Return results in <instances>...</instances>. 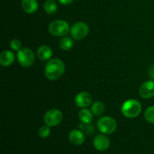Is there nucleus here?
<instances>
[{"label": "nucleus", "mask_w": 154, "mask_h": 154, "mask_svg": "<svg viewBox=\"0 0 154 154\" xmlns=\"http://www.w3.org/2000/svg\"><path fill=\"white\" fill-rule=\"evenodd\" d=\"M17 57L19 64L23 67H30L35 62V54L29 48H21L18 51Z\"/></svg>", "instance_id": "nucleus-4"}, {"label": "nucleus", "mask_w": 154, "mask_h": 154, "mask_svg": "<svg viewBox=\"0 0 154 154\" xmlns=\"http://www.w3.org/2000/svg\"><path fill=\"white\" fill-rule=\"evenodd\" d=\"M50 135H51V129H50V126H48V125H46V126H42L39 129L38 135L42 138H48Z\"/></svg>", "instance_id": "nucleus-20"}, {"label": "nucleus", "mask_w": 154, "mask_h": 154, "mask_svg": "<svg viewBox=\"0 0 154 154\" xmlns=\"http://www.w3.org/2000/svg\"><path fill=\"white\" fill-rule=\"evenodd\" d=\"M123 115L128 118H134L141 114V105L135 99H129L123 104L121 108Z\"/></svg>", "instance_id": "nucleus-2"}, {"label": "nucleus", "mask_w": 154, "mask_h": 154, "mask_svg": "<svg viewBox=\"0 0 154 154\" xmlns=\"http://www.w3.org/2000/svg\"><path fill=\"white\" fill-rule=\"evenodd\" d=\"M72 37L75 40L84 38L89 33V26L86 23L77 22L72 25L70 29Z\"/></svg>", "instance_id": "nucleus-6"}, {"label": "nucleus", "mask_w": 154, "mask_h": 154, "mask_svg": "<svg viewBox=\"0 0 154 154\" xmlns=\"http://www.w3.org/2000/svg\"><path fill=\"white\" fill-rule=\"evenodd\" d=\"M61 4L63 5H69L73 2V0H58Z\"/></svg>", "instance_id": "nucleus-23"}, {"label": "nucleus", "mask_w": 154, "mask_h": 154, "mask_svg": "<svg viewBox=\"0 0 154 154\" xmlns=\"http://www.w3.org/2000/svg\"><path fill=\"white\" fill-rule=\"evenodd\" d=\"M93 145L97 150L104 151L110 146V140L105 135H98L93 140Z\"/></svg>", "instance_id": "nucleus-10"}, {"label": "nucleus", "mask_w": 154, "mask_h": 154, "mask_svg": "<svg viewBox=\"0 0 154 154\" xmlns=\"http://www.w3.org/2000/svg\"><path fill=\"white\" fill-rule=\"evenodd\" d=\"M37 56L41 60H48L52 57L53 51L48 45H42L38 48Z\"/></svg>", "instance_id": "nucleus-13"}, {"label": "nucleus", "mask_w": 154, "mask_h": 154, "mask_svg": "<svg viewBox=\"0 0 154 154\" xmlns=\"http://www.w3.org/2000/svg\"><path fill=\"white\" fill-rule=\"evenodd\" d=\"M10 47L13 51H18L21 49L22 47V43L19 39H12L10 42Z\"/></svg>", "instance_id": "nucleus-21"}, {"label": "nucleus", "mask_w": 154, "mask_h": 154, "mask_svg": "<svg viewBox=\"0 0 154 154\" xmlns=\"http://www.w3.org/2000/svg\"><path fill=\"white\" fill-rule=\"evenodd\" d=\"M65 72V65L60 59L49 60L45 67V76L51 81H56L63 76Z\"/></svg>", "instance_id": "nucleus-1"}, {"label": "nucleus", "mask_w": 154, "mask_h": 154, "mask_svg": "<svg viewBox=\"0 0 154 154\" xmlns=\"http://www.w3.org/2000/svg\"><path fill=\"white\" fill-rule=\"evenodd\" d=\"M93 98L91 95L87 92H81L78 93L75 97V104L78 107L81 108H87L92 103Z\"/></svg>", "instance_id": "nucleus-9"}, {"label": "nucleus", "mask_w": 154, "mask_h": 154, "mask_svg": "<svg viewBox=\"0 0 154 154\" xmlns=\"http://www.w3.org/2000/svg\"><path fill=\"white\" fill-rule=\"evenodd\" d=\"M15 60V56L11 51H5L0 55V64L4 67L10 66Z\"/></svg>", "instance_id": "nucleus-12"}, {"label": "nucleus", "mask_w": 154, "mask_h": 154, "mask_svg": "<svg viewBox=\"0 0 154 154\" xmlns=\"http://www.w3.org/2000/svg\"><path fill=\"white\" fill-rule=\"evenodd\" d=\"M105 105L102 102H96L93 105L91 108V111L93 114V115L96 116V117H99L102 115L105 111Z\"/></svg>", "instance_id": "nucleus-16"}, {"label": "nucleus", "mask_w": 154, "mask_h": 154, "mask_svg": "<svg viewBox=\"0 0 154 154\" xmlns=\"http://www.w3.org/2000/svg\"><path fill=\"white\" fill-rule=\"evenodd\" d=\"M62 120H63V114L60 110L55 108L47 111L44 117V121L45 124L50 127L59 125Z\"/></svg>", "instance_id": "nucleus-7"}, {"label": "nucleus", "mask_w": 154, "mask_h": 154, "mask_svg": "<svg viewBox=\"0 0 154 154\" xmlns=\"http://www.w3.org/2000/svg\"><path fill=\"white\" fill-rule=\"evenodd\" d=\"M23 10L28 14H33L38 10V5L37 0H22Z\"/></svg>", "instance_id": "nucleus-14"}, {"label": "nucleus", "mask_w": 154, "mask_h": 154, "mask_svg": "<svg viewBox=\"0 0 154 154\" xmlns=\"http://www.w3.org/2000/svg\"><path fill=\"white\" fill-rule=\"evenodd\" d=\"M44 8L46 13L52 14L57 11V5L54 0H47L44 4Z\"/></svg>", "instance_id": "nucleus-17"}, {"label": "nucleus", "mask_w": 154, "mask_h": 154, "mask_svg": "<svg viewBox=\"0 0 154 154\" xmlns=\"http://www.w3.org/2000/svg\"><path fill=\"white\" fill-rule=\"evenodd\" d=\"M48 30L54 36H64L69 33L70 27L66 21L57 20L50 23Z\"/></svg>", "instance_id": "nucleus-3"}, {"label": "nucleus", "mask_w": 154, "mask_h": 154, "mask_svg": "<svg viewBox=\"0 0 154 154\" xmlns=\"http://www.w3.org/2000/svg\"><path fill=\"white\" fill-rule=\"evenodd\" d=\"M144 118L147 122L154 124V106L149 107L144 112Z\"/></svg>", "instance_id": "nucleus-19"}, {"label": "nucleus", "mask_w": 154, "mask_h": 154, "mask_svg": "<svg viewBox=\"0 0 154 154\" xmlns=\"http://www.w3.org/2000/svg\"><path fill=\"white\" fill-rule=\"evenodd\" d=\"M139 94L144 99L154 97V81H147L143 83L140 87Z\"/></svg>", "instance_id": "nucleus-8"}, {"label": "nucleus", "mask_w": 154, "mask_h": 154, "mask_svg": "<svg viewBox=\"0 0 154 154\" xmlns=\"http://www.w3.org/2000/svg\"><path fill=\"white\" fill-rule=\"evenodd\" d=\"M149 75L151 77L152 79L154 80V65L150 67V70H149Z\"/></svg>", "instance_id": "nucleus-22"}, {"label": "nucleus", "mask_w": 154, "mask_h": 154, "mask_svg": "<svg viewBox=\"0 0 154 154\" xmlns=\"http://www.w3.org/2000/svg\"><path fill=\"white\" fill-rule=\"evenodd\" d=\"M93 114L90 110L82 108L78 113V118L84 124H90L93 120Z\"/></svg>", "instance_id": "nucleus-15"}, {"label": "nucleus", "mask_w": 154, "mask_h": 154, "mask_svg": "<svg viewBox=\"0 0 154 154\" xmlns=\"http://www.w3.org/2000/svg\"><path fill=\"white\" fill-rule=\"evenodd\" d=\"M74 42L72 39L69 37H64L60 41V48L63 51H69L73 47Z\"/></svg>", "instance_id": "nucleus-18"}, {"label": "nucleus", "mask_w": 154, "mask_h": 154, "mask_svg": "<svg viewBox=\"0 0 154 154\" xmlns=\"http://www.w3.org/2000/svg\"><path fill=\"white\" fill-rule=\"evenodd\" d=\"M97 128L102 134L110 135L117 129V122L110 117H103L97 122Z\"/></svg>", "instance_id": "nucleus-5"}, {"label": "nucleus", "mask_w": 154, "mask_h": 154, "mask_svg": "<svg viewBox=\"0 0 154 154\" xmlns=\"http://www.w3.org/2000/svg\"><path fill=\"white\" fill-rule=\"evenodd\" d=\"M69 141L72 144L76 146H80L84 144L85 141V137L84 133L78 129H73L69 134Z\"/></svg>", "instance_id": "nucleus-11"}]
</instances>
